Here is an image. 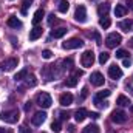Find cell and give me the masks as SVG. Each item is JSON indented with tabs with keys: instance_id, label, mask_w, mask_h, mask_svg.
I'll list each match as a JSON object with an SVG mask.
<instances>
[{
	"instance_id": "cell-6",
	"label": "cell",
	"mask_w": 133,
	"mask_h": 133,
	"mask_svg": "<svg viewBox=\"0 0 133 133\" xmlns=\"http://www.w3.org/2000/svg\"><path fill=\"white\" fill-rule=\"evenodd\" d=\"M74 19H76V22H79V23L87 22V8H85L84 5H79V6L76 8V11H74Z\"/></svg>"
},
{
	"instance_id": "cell-44",
	"label": "cell",
	"mask_w": 133,
	"mask_h": 133,
	"mask_svg": "<svg viewBox=\"0 0 133 133\" xmlns=\"http://www.w3.org/2000/svg\"><path fill=\"white\" fill-rule=\"evenodd\" d=\"M130 8L133 9V0H130Z\"/></svg>"
},
{
	"instance_id": "cell-30",
	"label": "cell",
	"mask_w": 133,
	"mask_h": 133,
	"mask_svg": "<svg viewBox=\"0 0 133 133\" xmlns=\"http://www.w3.org/2000/svg\"><path fill=\"white\" fill-rule=\"evenodd\" d=\"M110 95H111L110 90H104V91H99V93L96 95V98H98V99H104V98H108Z\"/></svg>"
},
{
	"instance_id": "cell-5",
	"label": "cell",
	"mask_w": 133,
	"mask_h": 133,
	"mask_svg": "<svg viewBox=\"0 0 133 133\" xmlns=\"http://www.w3.org/2000/svg\"><path fill=\"white\" fill-rule=\"evenodd\" d=\"M81 46H84V42L81 39H77V37H71L70 40H66V42L62 43V48L64 50H77Z\"/></svg>"
},
{
	"instance_id": "cell-24",
	"label": "cell",
	"mask_w": 133,
	"mask_h": 133,
	"mask_svg": "<svg viewBox=\"0 0 133 133\" xmlns=\"http://www.w3.org/2000/svg\"><path fill=\"white\" fill-rule=\"evenodd\" d=\"M68 8H70L68 0H61V3H59V11H61L62 14H65L66 11H68Z\"/></svg>"
},
{
	"instance_id": "cell-39",
	"label": "cell",
	"mask_w": 133,
	"mask_h": 133,
	"mask_svg": "<svg viewBox=\"0 0 133 133\" xmlns=\"http://www.w3.org/2000/svg\"><path fill=\"white\" fill-rule=\"evenodd\" d=\"M88 116H90L91 119H98V118H99V113H96V111H93V113H88Z\"/></svg>"
},
{
	"instance_id": "cell-13",
	"label": "cell",
	"mask_w": 133,
	"mask_h": 133,
	"mask_svg": "<svg viewBox=\"0 0 133 133\" xmlns=\"http://www.w3.org/2000/svg\"><path fill=\"white\" fill-rule=\"evenodd\" d=\"M88 116V111L85 110V108H79V110H76L74 111V119L77 121V122H82V121H85V118Z\"/></svg>"
},
{
	"instance_id": "cell-12",
	"label": "cell",
	"mask_w": 133,
	"mask_h": 133,
	"mask_svg": "<svg viewBox=\"0 0 133 133\" xmlns=\"http://www.w3.org/2000/svg\"><path fill=\"white\" fill-rule=\"evenodd\" d=\"M59 102H61L62 107H70V105L73 104V95H71V93H64V95H61Z\"/></svg>"
},
{
	"instance_id": "cell-38",
	"label": "cell",
	"mask_w": 133,
	"mask_h": 133,
	"mask_svg": "<svg viewBox=\"0 0 133 133\" xmlns=\"http://www.w3.org/2000/svg\"><path fill=\"white\" fill-rule=\"evenodd\" d=\"M87 96H88V88L85 87V88H82V96H81V101H84Z\"/></svg>"
},
{
	"instance_id": "cell-41",
	"label": "cell",
	"mask_w": 133,
	"mask_h": 133,
	"mask_svg": "<svg viewBox=\"0 0 133 133\" xmlns=\"http://www.w3.org/2000/svg\"><path fill=\"white\" fill-rule=\"evenodd\" d=\"M68 132L74 133V132H76V127H74V125H68Z\"/></svg>"
},
{
	"instance_id": "cell-16",
	"label": "cell",
	"mask_w": 133,
	"mask_h": 133,
	"mask_svg": "<svg viewBox=\"0 0 133 133\" xmlns=\"http://www.w3.org/2000/svg\"><path fill=\"white\" fill-rule=\"evenodd\" d=\"M42 31H43V30H42L40 26H34L33 30L30 31V40H37V39L42 36Z\"/></svg>"
},
{
	"instance_id": "cell-19",
	"label": "cell",
	"mask_w": 133,
	"mask_h": 133,
	"mask_svg": "<svg viewBox=\"0 0 133 133\" xmlns=\"http://www.w3.org/2000/svg\"><path fill=\"white\" fill-rule=\"evenodd\" d=\"M43 16H45L43 9H42V8H40V9H37V11L34 12V17H33V23H34V25H37V23L43 19Z\"/></svg>"
},
{
	"instance_id": "cell-25",
	"label": "cell",
	"mask_w": 133,
	"mask_h": 133,
	"mask_svg": "<svg viewBox=\"0 0 133 133\" xmlns=\"http://www.w3.org/2000/svg\"><path fill=\"white\" fill-rule=\"evenodd\" d=\"M99 25L104 28V30H107V28H110V25H111V20L108 19V17H102L99 20Z\"/></svg>"
},
{
	"instance_id": "cell-3",
	"label": "cell",
	"mask_w": 133,
	"mask_h": 133,
	"mask_svg": "<svg viewBox=\"0 0 133 133\" xmlns=\"http://www.w3.org/2000/svg\"><path fill=\"white\" fill-rule=\"evenodd\" d=\"M121 42H122V37H121V34H118V33L108 34L107 39H105V45H107L108 48H116Z\"/></svg>"
},
{
	"instance_id": "cell-46",
	"label": "cell",
	"mask_w": 133,
	"mask_h": 133,
	"mask_svg": "<svg viewBox=\"0 0 133 133\" xmlns=\"http://www.w3.org/2000/svg\"><path fill=\"white\" fill-rule=\"evenodd\" d=\"M8 133H11V132H8Z\"/></svg>"
},
{
	"instance_id": "cell-43",
	"label": "cell",
	"mask_w": 133,
	"mask_h": 133,
	"mask_svg": "<svg viewBox=\"0 0 133 133\" xmlns=\"http://www.w3.org/2000/svg\"><path fill=\"white\" fill-rule=\"evenodd\" d=\"M0 133H8V130H5V129H0Z\"/></svg>"
},
{
	"instance_id": "cell-15",
	"label": "cell",
	"mask_w": 133,
	"mask_h": 133,
	"mask_svg": "<svg viewBox=\"0 0 133 133\" xmlns=\"http://www.w3.org/2000/svg\"><path fill=\"white\" fill-rule=\"evenodd\" d=\"M8 26H11V28H22L23 25H22V22H20L16 16H11V17L8 19Z\"/></svg>"
},
{
	"instance_id": "cell-35",
	"label": "cell",
	"mask_w": 133,
	"mask_h": 133,
	"mask_svg": "<svg viewBox=\"0 0 133 133\" xmlns=\"http://www.w3.org/2000/svg\"><path fill=\"white\" fill-rule=\"evenodd\" d=\"M122 65L127 66V68H129V66H132V59H130V57H124V61H122Z\"/></svg>"
},
{
	"instance_id": "cell-1",
	"label": "cell",
	"mask_w": 133,
	"mask_h": 133,
	"mask_svg": "<svg viewBox=\"0 0 133 133\" xmlns=\"http://www.w3.org/2000/svg\"><path fill=\"white\" fill-rule=\"evenodd\" d=\"M20 118V113L17 108H12V110H5L0 113V119L6 124H16Z\"/></svg>"
},
{
	"instance_id": "cell-27",
	"label": "cell",
	"mask_w": 133,
	"mask_h": 133,
	"mask_svg": "<svg viewBox=\"0 0 133 133\" xmlns=\"http://www.w3.org/2000/svg\"><path fill=\"white\" fill-rule=\"evenodd\" d=\"M25 79H26V85H28V87H34V85L37 84V79H36V76H33V74L26 76Z\"/></svg>"
},
{
	"instance_id": "cell-7",
	"label": "cell",
	"mask_w": 133,
	"mask_h": 133,
	"mask_svg": "<svg viewBox=\"0 0 133 133\" xmlns=\"http://www.w3.org/2000/svg\"><path fill=\"white\" fill-rule=\"evenodd\" d=\"M111 121L116 122V124H124L127 121V113L122 111V110H115L111 113Z\"/></svg>"
},
{
	"instance_id": "cell-32",
	"label": "cell",
	"mask_w": 133,
	"mask_h": 133,
	"mask_svg": "<svg viewBox=\"0 0 133 133\" xmlns=\"http://www.w3.org/2000/svg\"><path fill=\"white\" fill-rule=\"evenodd\" d=\"M51 130H53L54 133H59L61 130H62V129H61V122H59V121H54V122L51 124Z\"/></svg>"
},
{
	"instance_id": "cell-17",
	"label": "cell",
	"mask_w": 133,
	"mask_h": 133,
	"mask_svg": "<svg viewBox=\"0 0 133 133\" xmlns=\"http://www.w3.org/2000/svg\"><path fill=\"white\" fill-rule=\"evenodd\" d=\"M127 14V8L124 6V5H116V8H115V16L116 17H124Z\"/></svg>"
},
{
	"instance_id": "cell-18",
	"label": "cell",
	"mask_w": 133,
	"mask_h": 133,
	"mask_svg": "<svg viewBox=\"0 0 133 133\" xmlns=\"http://www.w3.org/2000/svg\"><path fill=\"white\" fill-rule=\"evenodd\" d=\"M108 11H110V3H102L99 5V8H98V12H99V16H104V17H107V14H108Z\"/></svg>"
},
{
	"instance_id": "cell-11",
	"label": "cell",
	"mask_w": 133,
	"mask_h": 133,
	"mask_svg": "<svg viewBox=\"0 0 133 133\" xmlns=\"http://www.w3.org/2000/svg\"><path fill=\"white\" fill-rule=\"evenodd\" d=\"M108 76L111 79H119V77H122V70L118 65H111L108 68Z\"/></svg>"
},
{
	"instance_id": "cell-22",
	"label": "cell",
	"mask_w": 133,
	"mask_h": 133,
	"mask_svg": "<svg viewBox=\"0 0 133 133\" xmlns=\"http://www.w3.org/2000/svg\"><path fill=\"white\" fill-rule=\"evenodd\" d=\"M26 76H28V70L25 68V70L19 71V73H17L16 76H14V81H16V82H19V81H23V79H25Z\"/></svg>"
},
{
	"instance_id": "cell-42",
	"label": "cell",
	"mask_w": 133,
	"mask_h": 133,
	"mask_svg": "<svg viewBox=\"0 0 133 133\" xmlns=\"http://www.w3.org/2000/svg\"><path fill=\"white\" fill-rule=\"evenodd\" d=\"M61 116H62V119H68V118H70L68 113H61Z\"/></svg>"
},
{
	"instance_id": "cell-33",
	"label": "cell",
	"mask_w": 133,
	"mask_h": 133,
	"mask_svg": "<svg viewBox=\"0 0 133 133\" xmlns=\"http://www.w3.org/2000/svg\"><path fill=\"white\" fill-rule=\"evenodd\" d=\"M42 57L43 59H51L53 57V51L51 50H43L42 51Z\"/></svg>"
},
{
	"instance_id": "cell-8",
	"label": "cell",
	"mask_w": 133,
	"mask_h": 133,
	"mask_svg": "<svg viewBox=\"0 0 133 133\" xmlns=\"http://www.w3.org/2000/svg\"><path fill=\"white\" fill-rule=\"evenodd\" d=\"M17 64H19V61H17L16 57H11V59L3 61L0 66H2V70H3V71H12V70L17 66Z\"/></svg>"
},
{
	"instance_id": "cell-34",
	"label": "cell",
	"mask_w": 133,
	"mask_h": 133,
	"mask_svg": "<svg viewBox=\"0 0 133 133\" xmlns=\"http://www.w3.org/2000/svg\"><path fill=\"white\" fill-rule=\"evenodd\" d=\"M129 56V53L125 51V50H118L116 51V57H119V59H124V57H127Z\"/></svg>"
},
{
	"instance_id": "cell-20",
	"label": "cell",
	"mask_w": 133,
	"mask_h": 133,
	"mask_svg": "<svg viewBox=\"0 0 133 133\" xmlns=\"http://www.w3.org/2000/svg\"><path fill=\"white\" fill-rule=\"evenodd\" d=\"M66 34V28H57V30H53L51 31V36L54 37V39H61V37H64Z\"/></svg>"
},
{
	"instance_id": "cell-10",
	"label": "cell",
	"mask_w": 133,
	"mask_h": 133,
	"mask_svg": "<svg viewBox=\"0 0 133 133\" xmlns=\"http://www.w3.org/2000/svg\"><path fill=\"white\" fill-rule=\"evenodd\" d=\"M90 81H91V84L93 85H96V87H101V85H104V76H102V73L99 71H95V73H91V77H90Z\"/></svg>"
},
{
	"instance_id": "cell-23",
	"label": "cell",
	"mask_w": 133,
	"mask_h": 133,
	"mask_svg": "<svg viewBox=\"0 0 133 133\" xmlns=\"http://www.w3.org/2000/svg\"><path fill=\"white\" fill-rule=\"evenodd\" d=\"M84 133H99V127L96 124H90L84 129Z\"/></svg>"
},
{
	"instance_id": "cell-40",
	"label": "cell",
	"mask_w": 133,
	"mask_h": 133,
	"mask_svg": "<svg viewBox=\"0 0 133 133\" xmlns=\"http://www.w3.org/2000/svg\"><path fill=\"white\" fill-rule=\"evenodd\" d=\"M127 90H129V91H132V95H133V81H130V82L127 84Z\"/></svg>"
},
{
	"instance_id": "cell-26",
	"label": "cell",
	"mask_w": 133,
	"mask_h": 133,
	"mask_svg": "<svg viewBox=\"0 0 133 133\" xmlns=\"http://www.w3.org/2000/svg\"><path fill=\"white\" fill-rule=\"evenodd\" d=\"M65 85L66 87H76V85H77V77H76V76L68 77V79L65 81Z\"/></svg>"
},
{
	"instance_id": "cell-21",
	"label": "cell",
	"mask_w": 133,
	"mask_h": 133,
	"mask_svg": "<svg viewBox=\"0 0 133 133\" xmlns=\"http://www.w3.org/2000/svg\"><path fill=\"white\" fill-rule=\"evenodd\" d=\"M116 104H118L119 107H125V105H130V99H129L127 96L121 95V96H118V101H116Z\"/></svg>"
},
{
	"instance_id": "cell-2",
	"label": "cell",
	"mask_w": 133,
	"mask_h": 133,
	"mask_svg": "<svg viewBox=\"0 0 133 133\" xmlns=\"http://www.w3.org/2000/svg\"><path fill=\"white\" fill-rule=\"evenodd\" d=\"M36 102H37V105H40L42 108H50L51 104H53V99H51V96H50L48 93H39V95L36 96Z\"/></svg>"
},
{
	"instance_id": "cell-9",
	"label": "cell",
	"mask_w": 133,
	"mask_h": 133,
	"mask_svg": "<svg viewBox=\"0 0 133 133\" xmlns=\"http://www.w3.org/2000/svg\"><path fill=\"white\" fill-rule=\"evenodd\" d=\"M45 119H46V113L45 111H39V113H36L33 118H31V122H33V125H42L43 122H45Z\"/></svg>"
},
{
	"instance_id": "cell-14",
	"label": "cell",
	"mask_w": 133,
	"mask_h": 133,
	"mask_svg": "<svg viewBox=\"0 0 133 133\" xmlns=\"http://www.w3.org/2000/svg\"><path fill=\"white\" fill-rule=\"evenodd\" d=\"M119 28H121L122 31H125V33L133 31V20L132 19H129V20H122V22H119Z\"/></svg>"
},
{
	"instance_id": "cell-29",
	"label": "cell",
	"mask_w": 133,
	"mask_h": 133,
	"mask_svg": "<svg viewBox=\"0 0 133 133\" xmlns=\"http://www.w3.org/2000/svg\"><path fill=\"white\" fill-rule=\"evenodd\" d=\"M34 0H23V3H22V14H26V11H28V8L31 6Z\"/></svg>"
},
{
	"instance_id": "cell-31",
	"label": "cell",
	"mask_w": 133,
	"mask_h": 133,
	"mask_svg": "<svg viewBox=\"0 0 133 133\" xmlns=\"http://www.w3.org/2000/svg\"><path fill=\"white\" fill-rule=\"evenodd\" d=\"M93 102H95V105H98V107H99V108H105V107H107V105H108V104H107V102H102V99H98V98H96V96H95V98H93Z\"/></svg>"
},
{
	"instance_id": "cell-4",
	"label": "cell",
	"mask_w": 133,
	"mask_h": 133,
	"mask_svg": "<svg viewBox=\"0 0 133 133\" xmlns=\"http://www.w3.org/2000/svg\"><path fill=\"white\" fill-rule=\"evenodd\" d=\"M81 64H82V66H85V68L91 66L95 64V53H93L91 50L84 51V54L81 56Z\"/></svg>"
},
{
	"instance_id": "cell-45",
	"label": "cell",
	"mask_w": 133,
	"mask_h": 133,
	"mask_svg": "<svg viewBox=\"0 0 133 133\" xmlns=\"http://www.w3.org/2000/svg\"><path fill=\"white\" fill-rule=\"evenodd\" d=\"M130 110H132V111H133V105H132V107H130Z\"/></svg>"
},
{
	"instance_id": "cell-37",
	"label": "cell",
	"mask_w": 133,
	"mask_h": 133,
	"mask_svg": "<svg viewBox=\"0 0 133 133\" xmlns=\"http://www.w3.org/2000/svg\"><path fill=\"white\" fill-rule=\"evenodd\" d=\"M54 22H56V16L54 14H50L48 16V25H53Z\"/></svg>"
},
{
	"instance_id": "cell-36",
	"label": "cell",
	"mask_w": 133,
	"mask_h": 133,
	"mask_svg": "<svg viewBox=\"0 0 133 133\" xmlns=\"http://www.w3.org/2000/svg\"><path fill=\"white\" fill-rule=\"evenodd\" d=\"M19 133H33L26 125H20V129H19Z\"/></svg>"
},
{
	"instance_id": "cell-28",
	"label": "cell",
	"mask_w": 133,
	"mask_h": 133,
	"mask_svg": "<svg viewBox=\"0 0 133 133\" xmlns=\"http://www.w3.org/2000/svg\"><path fill=\"white\" fill-rule=\"evenodd\" d=\"M108 59H110V54H108V53H105V51H104V53H101V54H99V64H102V65H104V64H107V62H108Z\"/></svg>"
}]
</instances>
